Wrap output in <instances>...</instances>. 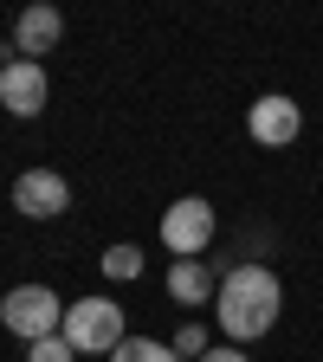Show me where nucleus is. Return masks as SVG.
<instances>
[{
	"label": "nucleus",
	"mask_w": 323,
	"mask_h": 362,
	"mask_svg": "<svg viewBox=\"0 0 323 362\" xmlns=\"http://www.w3.org/2000/svg\"><path fill=\"white\" fill-rule=\"evenodd\" d=\"M136 272H143V252L136 246H110L104 252V279H136Z\"/></svg>",
	"instance_id": "nucleus-11"
},
{
	"label": "nucleus",
	"mask_w": 323,
	"mask_h": 362,
	"mask_svg": "<svg viewBox=\"0 0 323 362\" xmlns=\"http://www.w3.org/2000/svg\"><path fill=\"white\" fill-rule=\"evenodd\" d=\"M213 207L201 201V194H181L168 214H162V246L175 252V259H201L207 246H213Z\"/></svg>",
	"instance_id": "nucleus-4"
},
{
	"label": "nucleus",
	"mask_w": 323,
	"mask_h": 362,
	"mask_svg": "<svg viewBox=\"0 0 323 362\" xmlns=\"http://www.w3.org/2000/svg\"><path fill=\"white\" fill-rule=\"evenodd\" d=\"M59 33H65V13L39 0V7H26V13H20V26H13V45H20V52H26L33 65H39V52H52V45H59Z\"/></svg>",
	"instance_id": "nucleus-8"
},
{
	"label": "nucleus",
	"mask_w": 323,
	"mask_h": 362,
	"mask_svg": "<svg viewBox=\"0 0 323 362\" xmlns=\"http://www.w3.org/2000/svg\"><path fill=\"white\" fill-rule=\"evenodd\" d=\"M13 207H20L26 220H59V214L71 207V181H65L59 168H26V175L13 181Z\"/></svg>",
	"instance_id": "nucleus-5"
},
{
	"label": "nucleus",
	"mask_w": 323,
	"mask_h": 362,
	"mask_svg": "<svg viewBox=\"0 0 323 362\" xmlns=\"http://www.w3.org/2000/svg\"><path fill=\"white\" fill-rule=\"evenodd\" d=\"M246 129H252V143H265V149H291L298 129H304V110L271 90V98H259V104L246 110Z\"/></svg>",
	"instance_id": "nucleus-6"
},
{
	"label": "nucleus",
	"mask_w": 323,
	"mask_h": 362,
	"mask_svg": "<svg viewBox=\"0 0 323 362\" xmlns=\"http://www.w3.org/2000/svg\"><path fill=\"white\" fill-rule=\"evenodd\" d=\"M278 310H285V285L271 265H233L213 291V317H220L226 343H259L278 324Z\"/></svg>",
	"instance_id": "nucleus-1"
},
{
	"label": "nucleus",
	"mask_w": 323,
	"mask_h": 362,
	"mask_svg": "<svg viewBox=\"0 0 323 362\" xmlns=\"http://www.w3.org/2000/svg\"><path fill=\"white\" fill-rule=\"evenodd\" d=\"M0 324L33 349V343H45V337L65 330V304H59L52 285H13L7 298H0Z\"/></svg>",
	"instance_id": "nucleus-2"
},
{
	"label": "nucleus",
	"mask_w": 323,
	"mask_h": 362,
	"mask_svg": "<svg viewBox=\"0 0 323 362\" xmlns=\"http://www.w3.org/2000/svg\"><path fill=\"white\" fill-rule=\"evenodd\" d=\"M26 362H78V349H71L65 337H45V343H33V349H26Z\"/></svg>",
	"instance_id": "nucleus-12"
},
{
	"label": "nucleus",
	"mask_w": 323,
	"mask_h": 362,
	"mask_svg": "<svg viewBox=\"0 0 323 362\" xmlns=\"http://www.w3.org/2000/svg\"><path fill=\"white\" fill-rule=\"evenodd\" d=\"M0 104H7L13 117H39V110H45V71H39L33 59L0 65Z\"/></svg>",
	"instance_id": "nucleus-7"
},
{
	"label": "nucleus",
	"mask_w": 323,
	"mask_h": 362,
	"mask_svg": "<svg viewBox=\"0 0 323 362\" xmlns=\"http://www.w3.org/2000/svg\"><path fill=\"white\" fill-rule=\"evenodd\" d=\"M213 291H220V279H213L207 259H175L168 265V298L175 304H207Z\"/></svg>",
	"instance_id": "nucleus-9"
},
{
	"label": "nucleus",
	"mask_w": 323,
	"mask_h": 362,
	"mask_svg": "<svg viewBox=\"0 0 323 362\" xmlns=\"http://www.w3.org/2000/svg\"><path fill=\"white\" fill-rule=\"evenodd\" d=\"M110 362H181V356H175V343H155V337H123Z\"/></svg>",
	"instance_id": "nucleus-10"
},
{
	"label": "nucleus",
	"mask_w": 323,
	"mask_h": 362,
	"mask_svg": "<svg viewBox=\"0 0 323 362\" xmlns=\"http://www.w3.org/2000/svg\"><path fill=\"white\" fill-rule=\"evenodd\" d=\"M175 356L201 362V356H207V330H201V324H181V337H175Z\"/></svg>",
	"instance_id": "nucleus-13"
},
{
	"label": "nucleus",
	"mask_w": 323,
	"mask_h": 362,
	"mask_svg": "<svg viewBox=\"0 0 323 362\" xmlns=\"http://www.w3.org/2000/svg\"><path fill=\"white\" fill-rule=\"evenodd\" d=\"M59 337L78 356H117V343H123V310L110 298H78V304H65V330Z\"/></svg>",
	"instance_id": "nucleus-3"
},
{
	"label": "nucleus",
	"mask_w": 323,
	"mask_h": 362,
	"mask_svg": "<svg viewBox=\"0 0 323 362\" xmlns=\"http://www.w3.org/2000/svg\"><path fill=\"white\" fill-rule=\"evenodd\" d=\"M201 362H252V356H246V349H240V343H220V349H207V356H201Z\"/></svg>",
	"instance_id": "nucleus-14"
}]
</instances>
